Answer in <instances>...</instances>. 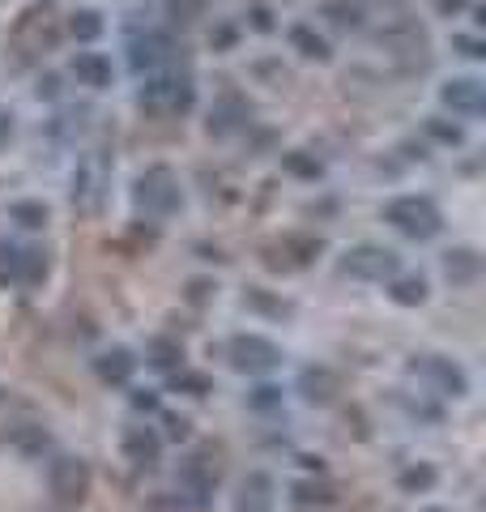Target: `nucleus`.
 <instances>
[{"label":"nucleus","instance_id":"obj_1","mask_svg":"<svg viewBox=\"0 0 486 512\" xmlns=\"http://www.w3.org/2000/svg\"><path fill=\"white\" fill-rule=\"evenodd\" d=\"M384 222L388 227H397L405 239H435L444 227L440 218V205L431 197H397L384 205Z\"/></svg>","mask_w":486,"mask_h":512},{"label":"nucleus","instance_id":"obj_2","mask_svg":"<svg viewBox=\"0 0 486 512\" xmlns=\"http://www.w3.org/2000/svg\"><path fill=\"white\" fill-rule=\"evenodd\" d=\"M133 201H137V210L154 214V218H167V214H175L184 205V192H180V180H175L171 167H150L137 180Z\"/></svg>","mask_w":486,"mask_h":512},{"label":"nucleus","instance_id":"obj_3","mask_svg":"<svg viewBox=\"0 0 486 512\" xmlns=\"http://www.w3.org/2000/svg\"><path fill=\"white\" fill-rule=\"evenodd\" d=\"M137 103L150 111V116H184V111L197 103V90H192L188 77H154L145 82Z\"/></svg>","mask_w":486,"mask_h":512},{"label":"nucleus","instance_id":"obj_4","mask_svg":"<svg viewBox=\"0 0 486 512\" xmlns=\"http://www.w3.org/2000/svg\"><path fill=\"white\" fill-rule=\"evenodd\" d=\"M226 359H231L235 372L265 376V372H273V367L282 363V350H278V342L261 338V333H235V338L226 342Z\"/></svg>","mask_w":486,"mask_h":512},{"label":"nucleus","instance_id":"obj_5","mask_svg":"<svg viewBox=\"0 0 486 512\" xmlns=\"http://www.w3.org/2000/svg\"><path fill=\"white\" fill-rule=\"evenodd\" d=\"M56 39H60V22H56L52 0H35V5L13 22V43L26 47V52H47V47H56Z\"/></svg>","mask_w":486,"mask_h":512},{"label":"nucleus","instance_id":"obj_6","mask_svg":"<svg viewBox=\"0 0 486 512\" xmlns=\"http://www.w3.org/2000/svg\"><path fill=\"white\" fill-rule=\"evenodd\" d=\"M180 483H184V491L197 500L201 508H205V500L218 491V483H222V448H214V444H201L197 453H192L188 461H184V470H180Z\"/></svg>","mask_w":486,"mask_h":512},{"label":"nucleus","instance_id":"obj_7","mask_svg":"<svg viewBox=\"0 0 486 512\" xmlns=\"http://www.w3.org/2000/svg\"><path fill=\"white\" fill-rule=\"evenodd\" d=\"M342 274L359 282H388L401 274V261H397V252H388L380 244H359L342 256Z\"/></svg>","mask_w":486,"mask_h":512},{"label":"nucleus","instance_id":"obj_8","mask_svg":"<svg viewBox=\"0 0 486 512\" xmlns=\"http://www.w3.org/2000/svg\"><path fill=\"white\" fill-rule=\"evenodd\" d=\"M47 483H52V495L60 504H81L90 495V483L94 474L81 457H56L52 461V474H47Z\"/></svg>","mask_w":486,"mask_h":512},{"label":"nucleus","instance_id":"obj_9","mask_svg":"<svg viewBox=\"0 0 486 512\" xmlns=\"http://www.w3.org/2000/svg\"><path fill=\"white\" fill-rule=\"evenodd\" d=\"M47 278V252L43 248H0V282L39 286Z\"/></svg>","mask_w":486,"mask_h":512},{"label":"nucleus","instance_id":"obj_10","mask_svg":"<svg viewBox=\"0 0 486 512\" xmlns=\"http://www.w3.org/2000/svg\"><path fill=\"white\" fill-rule=\"evenodd\" d=\"M410 372H414V376H427L444 397H465V393H469V380H465V372H461V367L452 363V359L418 355V359L410 363Z\"/></svg>","mask_w":486,"mask_h":512},{"label":"nucleus","instance_id":"obj_11","mask_svg":"<svg viewBox=\"0 0 486 512\" xmlns=\"http://www.w3.org/2000/svg\"><path fill=\"white\" fill-rule=\"evenodd\" d=\"M376 43L380 47H388L393 56H410V60H418L423 64L427 56V30L423 26H414V22H397V26H384L380 35H376Z\"/></svg>","mask_w":486,"mask_h":512},{"label":"nucleus","instance_id":"obj_12","mask_svg":"<svg viewBox=\"0 0 486 512\" xmlns=\"http://www.w3.org/2000/svg\"><path fill=\"white\" fill-rule=\"evenodd\" d=\"M299 393L307 406H329V402H337V393H342V376H337L333 367H303Z\"/></svg>","mask_w":486,"mask_h":512},{"label":"nucleus","instance_id":"obj_13","mask_svg":"<svg viewBox=\"0 0 486 512\" xmlns=\"http://www.w3.org/2000/svg\"><path fill=\"white\" fill-rule=\"evenodd\" d=\"M440 99H444V107L461 111V116H482V107H486V86L478 82V77H452V82L440 90Z\"/></svg>","mask_w":486,"mask_h":512},{"label":"nucleus","instance_id":"obj_14","mask_svg":"<svg viewBox=\"0 0 486 512\" xmlns=\"http://www.w3.org/2000/svg\"><path fill=\"white\" fill-rule=\"evenodd\" d=\"M231 512H273V478L265 470H252L239 483V495H235Z\"/></svg>","mask_w":486,"mask_h":512},{"label":"nucleus","instance_id":"obj_15","mask_svg":"<svg viewBox=\"0 0 486 512\" xmlns=\"http://www.w3.org/2000/svg\"><path fill=\"white\" fill-rule=\"evenodd\" d=\"M248 116H252V107L243 103L239 94H226V99L209 111V133H214V137H231L235 128L248 124Z\"/></svg>","mask_w":486,"mask_h":512},{"label":"nucleus","instance_id":"obj_16","mask_svg":"<svg viewBox=\"0 0 486 512\" xmlns=\"http://www.w3.org/2000/svg\"><path fill=\"white\" fill-rule=\"evenodd\" d=\"M167 56H171V39L158 35V30H150L145 39L133 43V56H128V60H133L137 73H154V69H162V64H167Z\"/></svg>","mask_w":486,"mask_h":512},{"label":"nucleus","instance_id":"obj_17","mask_svg":"<svg viewBox=\"0 0 486 512\" xmlns=\"http://www.w3.org/2000/svg\"><path fill=\"white\" fill-rule=\"evenodd\" d=\"M133 367H137V359L128 355L124 346H111V350H103V355L94 359V372H99V380H107V384H128Z\"/></svg>","mask_w":486,"mask_h":512},{"label":"nucleus","instance_id":"obj_18","mask_svg":"<svg viewBox=\"0 0 486 512\" xmlns=\"http://www.w3.org/2000/svg\"><path fill=\"white\" fill-rule=\"evenodd\" d=\"M73 77H77L81 86L103 90V86H111V60L99 56V52H77V60H73Z\"/></svg>","mask_w":486,"mask_h":512},{"label":"nucleus","instance_id":"obj_19","mask_svg":"<svg viewBox=\"0 0 486 512\" xmlns=\"http://www.w3.org/2000/svg\"><path fill=\"white\" fill-rule=\"evenodd\" d=\"M444 274H448V282L469 286L482 274V256L474 248H452V252H444Z\"/></svg>","mask_w":486,"mask_h":512},{"label":"nucleus","instance_id":"obj_20","mask_svg":"<svg viewBox=\"0 0 486 512\" xmlns=\"http://www.w3.org/2000/svg\"><path fill=\"white\" fill-rule=\"evenodd\" d=\"M158 453H162V440L154 436L150 427H133V431L124 436V457L137 461V466H154Z\"/></svg>","mask_w":486,"mask_h":512},{"label":"nucleus","instance_id":"obj_21","mask_svg":"<svg viewBox=\"0 0 486 512\" xmlns=\"http://www.w3.org/2000/svg\"><path fill=\"white\" fill-rule=\"evenodd\" d=\"M393 286H388V299L401 303V308H418V303H427V282L410 274V278H388Z\"/></svg>","mask_w":486,"mask_h":512},{"label":"nucleus","instance_id":"obj_22","mask_svg":"<svg viewBox=\"0 0 486 512\" xmlns=\"http://www.w3.org/2000/svg\"><path fill=\"white\" fill-rule=\"evenodd\" d=\"M69 35L77 43H94L103 35V18L94 9H81V13H73V18H69Z\"/></svg>","mask_w":486,"mask_h":512},{"label":"nucleus","instance_id":"obj_23","mask_svg":"<svg viewBox=\"0 0 486 512\" xmlns=\"http://www.w3.org/2000/svg\"><path fill=\"white\" fill-rule=\"evenodd\" d=\"M150 363L162 367V372H171V367H184V346L171 342V338H154L150 342Z\"/></svg>","mask_w":486,"mask_h":512},{"label":"nucleus","instance_id":"obj_24","mask_svg":"<svg viewBox=\"0 0 486 512\" xmlns=\"http://www.w3.org/2000/svg\"><path fill=\"white\" fill-rule=\"evenodd\" d=\"M0 440H9L13 448H22V453H43V448H47V431L35 427V423H26V427H13L9 436H0Z\"/></svg>","mask_w":486,"mask_h":512},{"label":"nucleus","instance_id":"obj_25","mask_svg":"<svg viewBox=\"0 0 486 512\" xmlns=\"http://www.w3.org/2000/svg\"><path fill=\"white\" fill-rule=\"evenodd\" d=\"M290 43H295L303 56H312V60H329V43H324L312 26H295L290 30Z\"/></svg>","mask_w":486,"mask_h":512},{"label":"nucleus","instance_id":"obj_26","mask_svg":"<svg viewBox=\"0 0 486 512\" xmlns=\"http://www.w3.org/2000/svg\"><path fill=\"white\" fill-rule=\"evenodd\" d=\"M9 218L22 222V227H30V231H39V227H47V205L43 201H13Z\"/></svg>","mask_w":486,"mask_h":512},{"label":"nucleus","instance_id":"obj_27","mask_svg":"<svg viewBox=\"0 0 486 512\" xmlns=\"http://www.w3.org/2000/svg\"><path fill=\"white\" fill-rule=\"evenodd\" d=\"M299 508H312V504H333V487L329 483H295L290 487Z\"/></svg>","mask_w":486,"mask_h":512},{"label":"nucleus","instance_id":"obj_28","mask_svg":"<svg viewBox=\"0 0 486 512\" xmlns=\"http://www.w3.org/2000/svg\"><path fill=\"white\" fill-rule=\"evenodd\" d=\"M320 13H324V18H329L333 26H342V30L359 26V18H363V13H359V5H350V0H329V5H324Z\"/></svg>","mask_w":486,"mask_h":512},{"label":"nucleus","instance_id":"obj_29","mask_svg":"<svg viewBox=\"0 0 486 512\" xmlns=\"http://www.w3.org/2000/svg\"><path fill=\"white\" fill-rule=\"evenodd\" d=\"M397 487L401 491H427V487H435V470L431 466H414V470H401V478H397Z\"/></svg>","mask_w":486,"mask_h":512},{"label":"nucleus","instance_id":"obj_30","mask_svg":"<svg viewBox=\"0 0 486 512\" xmlns=\"http://www.w3.org/2000/svg\"><path fill=\"white\" fill-rule=\"evenodd\" d=\"M205 5H209V0H167V13H171V18L180 22V26H192V22H197L201 13H205Z\"/></svg>","mask_w":486,"mask_h":512},{"label":"nucleus","instance_id":"obj_31","mask_svg":"<svg viewBox=\"0 0 486 512\" xmlns=\"http://www.w3.org/2000/svg\"><path fill=\"white\" fill-rule=\"evenodd\" d=\"M145 512H201L197 500H184V495H154Z\"/></svg>","mask_w":486,"mask_h":512},{"label":"nucleus","instance_id":"obj_32","mask_svg":"<svg viewBox=\"0 0 486 512\" xmlns=\"http://www.w3.org/2000/svg\"><path fill=\"white\" fill-rule=\"evenodd\" d=\"M171 389H184V393H192V397H205L209 393V376H201V372H175L171 376Z\"/></svg>","mask_w":486,"mask_h":512},{"label":"nucleus","instance_id":"obj_33","mask_svg":"<svg viewBox=\"0 0 486 512\" xmlns=\"http://www.w3.org/2000/svg\"><path fill=\"white\" fill-rule=\"evenodd\" d=\"M286 171H295V175H307V180H316V175H320V163H312V158H303V154H286Z\"/></svg>","mask_w":486,"mask_h":512},{"label":"nucleus","instance_id":"obj_34","mask_svg":"<svg viewBox=\"0 0 486 512\" xmlns=\"http://www.w3.org/2000/svg\"><path fill=\"white\" fill-rule=\"evenodd\" d=\"M278 402H282V389H273V384H261V389L252 393V406L256 410H273Z\"/></svg>","mask_w":486,"mask_h":512},{"label":"nucleus","instance_id":"obj_35","mask_svg":"<svg viewBox=\"0 0 486 512\" xmlns=\"http://www.w3.org/2000/svg\"><path fill=\"white\" fill-rule=\"evenodd\" d=\"M431 5L440 9L444 18H457V13H461V9H469V5H474V0H431Z\"/></svg>","mask_w":486,"mask_h":512},{"label":"nucleus","instance_id":"obj_36","mask_svg":"<svg viewBox=\"0 0 486 512\" xmlns=\"http://www.w3.org/2000/svg\"><path fill=\"white\" fill-rule=\"evenodd\" d=\"M431 133L440 137V141H461V128H448V124H440V120H431Z\"/></svg>","mask_w":486,"mask_h":512},{"label":"nucleus","instance_id":"obj_37","mask_svg":"<svg viewBox=\"0 0 486 512\" xmlns=\"http://www.w3.org/2000/svg\"><path fill=\"white\" fill-rule=\"evenodd\" d=\"M452 43H457V47H461V52H465V56H474V60H478V56H486L478 39H465V35H457V39H452Z\"/></svg>","mask_w":486,"mask_h":512},{"label":"nucleus","instance_id":"obj_38","mask_svg":"<svg viewBox=\"0 0 486 512\" xmlns=\"http://www.w3.org/2000/svg\"><path fill=\"white\" fill-rule=\"evenodd\" d=\"M252 26L256 30H273V13L269 9H252Z\"/></svg>","mask_w":486,"mask_h":512},{"label":"nucleus","instance_id":"obj_39","mask_svg":"<svg viewBox=\"0 0 486 512\" xmlns=\"http://www.w3.org/2000/svg\"><path fill=\"white\" fill-rule=\"evenodd\" d=\"M9 133H13V116L5 107H0V150H5V141H9Z\"/></svg>","mask_w":486,"mask_h":512},{"label":"nucleus","instance_id":"obj_40","mask_svg":"<svg viewBox=\"0 0 486 512\" xmlns=\"http://www.w3.org/2000/svg\"><path fill=\"white\" fill-rule=\"evenodd\" d=\"M171 440H188V419H167Z\"/></svg>","mask_w":486,"mask_h":512},{"label":"nucleus","instance_id":"obj_41","mask_svg":"<svg viewBox=\"0 0 486 512\" xmlns=\"http://www.w3.org/2000/svg\"><path fill=\"white\" fill-rule=\"evenodd\" d=\"M133 406H137V410H154V406H158V397H154V393H137V397H133Z\"/></svg>","mask_w":486,"mask_h":512},{"label":"nucleus","instance_id":"obj_42","mask_svg":"<svg viewBox=\"0 0 486 512\" xmlns=\"http://www.w3.org/2000/svg\"><path fill=\"white\" fill-rule=\"evenodd\" d=\"M427 512H444V508H427Z\"/></svg>","mask_w":486,"mask_h":512}]
</instances>
